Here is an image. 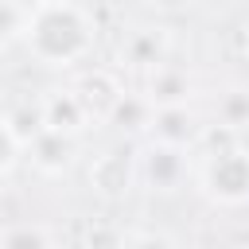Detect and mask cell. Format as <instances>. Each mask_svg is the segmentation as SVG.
<instances>
[{
  "instance_id": "cell-6",
  "label": "cell",
  "mask_w": 249,
  "mask_h": 249,
  "mask_svg": "<svg viewBox=\"0 0 249 249\" xmlns=\"http://www.w3.org/2000/svg\"><path fill=\"white\" fill-rule=\"evenodd\" d=\"M198 132H202V124L191 105H156L152 124H148V136L156 144H171V148H195Z\"/></svg>"
},
{
  "instance_id": "cell-5",
  "label": "cell",
  "mask_w": 249,
  "mask_h": 249,
  "mask_svg": "<svg viewBox=\"0 0 249 249\" xmlns=\"http://www.w3.org/2000/svg\"><path fill=\"white\" fill-rule=\"evenodd\" d=\"M23 152L31 156V163L43 175H66L82 156V136H70V132H58V128H39L27 140Z\"/></svg>"
},
{
  "instance_id": "cell-9",
  "label": "cell",
  "mask_w": 249,
  "mask_h": 249,
  "mask_svg": "<svg viewBox=\"0 0 249 249\" xmlns=\"http://www.w3.org/2000/svg\"><path fill=\"white\" fill-rule=\"evenodd\" d=\"M152 105H187L195 93V82L183 66L175 62H160L156 70H148V86H144Z\"/></svg>"
},
{
  "instance_id": "cell-3",
  "label": "cell",
  "mask_w": 249,
  "mask_h": 249,
  "mask_svg": "<svg viewBox=\"0 0 249 249\" xmlns=\"http://www.w3.org/2000/svg\"><path fill=\"white\" fill-rule=\"evenodd\" d=\"M191 148H171V144H148L140 156H136V171L140 179L148 183V191H160V195H171L187 183L191 175Z\"/></svg>"
},
{
  "instance_id": "cell-1",
  "label": "cell",
  "mask_w": 249,
  "mask_h": 249,
  "mask_svg": "<svg viewBox=\"0 0 249 249\" xmlns=\"http://www.w3.org/2000/svg\"><path fill=\"white\" fill-rule=\"evenodd\" d=\"M97 27L89 19V12L74 0H43L31 4V19H27V51L35 62L66 70L74 62H86L93 51Z\"/></svg>"
},
{
  "instance_id": "cell-4",
  "label": "cell",
  "mask_w": 249,
  "mask_h": 249,
  "mask_svg": "<svg viewBox=\"0 0 249 249\" xmlns=\"http://www.w3.org/2000/svg\"><path fill=\"white\" fill-rule=\"evenodd\" d=\"M136 179H140V171H136V156L128 148H105L89 163V187L105 202H121L136 187Z\"/></svg>"
},
{
  "instance_id": "cell-2",
  "label": "cell",
  "mask_w": 249,
  "mask_h": 249,
  "mask_svg": "<svg viewBox=\"0 0 249 249\" xmlns=\"http://www.w3.org/2000/svg\"><path fill=\"white\" fill-rule=\"evenodd\" d=\"M198 187L218 206H245L249 202V148L226 144L218 152H206L198 167Z\"/></svg>"
},
{
  "instance_id": "cell-13",
  "label": "cell",
  "mask_w": 249,
  "mask_h": 249,
  "mask_svg": "<svg viewBox=\"0 0 249 249\" xmlns=\"http://www.w3.org/2000/svg\"><path fill=\"white\" fill-rule=\"evenodd\" d=\"M214 113H218V124H226V128H233V132L249 128V86H230V89H222L218 101H214Z\"/></svg>"
},
{
  "instance_id": "cell-8",
  "label": "cell",
  "mask_w": 249,
  "mask_h": 249,
  "mask_svg": "<svg viewBox=\"0 0 249 249\" xmlns=\"http://www.w3.org/2000/svg\"><path fill=\"white\" fill-rule=\"evenodd\" d=\"M78 97L86 101V109L93 113V121H105L109 113H113V105L121 101V93H124V86H121V78L113 74V70H105V66H93V70H86L82 78H78Z\"/></svg>"
},
{
  "instance_id": "cell-15",
  "label": "cell",
  "mask_w": 249,
  "mask_h": 249,
  "mask_svg": "<svg viewBox=\"0 0 249 249\" xmlns=\"http://www.w3.org/2000/svg\"><path fill=\"white\" fill-rule=\"evenodd\" d=\"M19 156H23V140H19V132L12 128V121L0 117V179H8V175L16 171Z\"/></svg>"
},
{
  "instance_id": "cell-7",
  "label": "cell",
  "mask_w": 249,
  "mask_h": 249,
  "mask_svg": "<svg viewBox=\"0 0 249 249\" xmlns=\"http://www.w3.org/2000/svg\"><path fill=\"white\" fill-rule=\"evenodd\" d=\"M39 109H43V124H47V128H58V132H70V136H82V132L93 124V113L86 109V101L78 97L74 86H70V89H51V93H43Z\"/></svg>"
},
{
  "instance_id": "cell-19",
  "label": "cell",
  "mask_w": 249,
  "mask_h": 249,
  "mask_svg": "<svg viewBox=\"0 0 249 249\" xmlns=\"http://www.w3.org/2000/svg\"><path fill=\"white\" fill-rule=\"evenodd\" d=\"M237 51H241V54L249 58V19H245V23L237 27Z\"/></svg>"
},
{
  "instance_id": "cell-18",
  "label": "cell",
  "mask_w": 249,
  "mask_h": 249,
  "mask_svg": "<svg viewBox=\"0 0 249 249\" xmlns=\"http://www.w3.org/2000/svg\"><path fill=\"white\" fill-rule=\"evenodd\" d=\"M148 8H156V12H183V8H191V0H144Z\"/></svg>"
},
{
  "instance_id": "cell-11",
  "label": "cell",
  "mask_w": 249,
  "mask_h": 249,
  "mask_svg": "<svg viewBox=\"0 0 249 249\" xmlns=\"http://www.w3.org/2000/svg\"><path fill=\"white\" fill-rule=\"evenodd\" d=\"M152 113H156V105L148 101V93H121V101L113 105V113L105 117V124H117L121 132H148V124H152Z\"/></svg>"
},
{
  "instance_id": "cell-14",
  "label": "cell",
  "mask_w": 249,
  "mask_h": 249,
  "mask_svg": "<svg viewBox=\"0 0 249 249\" xmlns=\"http://www.w3.org/2000/svg\"><path fill=\"white\" fill-rule=\"evenodd\" d=\"M27 19H31V0H0V47L23 39Z\"/></svg>"
},
{
  "instance_id": "cell-20",
  "label": "cell",
  "mask_w": 249,
  "mask_h": 249,
  "mask_svg": "<svg viewBox=\"0 0 249 249\" xmlns=\"http://www.w3.org/2000/svg\"><path fill=\"white\" fill-rule=\"evenodd\" d=\"M31 4H43V0H31Z\"/></svg>"
},
{
  "instance_id": "cell-12",
  "label": "cell",
  "mask_w": 249,
  "mask_h": 249,
  "mask_svg": "<svg viewBox=\"0 0 249 249\" xmlns=\"http://www.w3.org/2000/svg\"><path fill=\"white\" fill-rule=\"evenodd\" d=\"M0 249H54V233L43 222H8L0 226Z\"/></svg>"
},
{
  "instance_id": "cell-17",
  "label": "cell",
  "mask_w": 249,
  "mask_h": 249,
  "mask_svg": "<svg viewBox=\"0 0 249 249\" xmlns=\"http://www.w3.org/2000/svg\"><path fill=\"white\" fill-rule=\"evenodd\" d=\"M8 121H12V128L19 132L23 148H27V140H31L39 128H47V124H43V109H39V105H35V109H16V113H8Z\"/></svg>"
},
{
  "instance_id": "cell-10",
  "label": "cell",
  "mask_w": 249,
  "mask_h": 249,
  "mask_svg": "<svg viewBox=\"0 0 249 249\" xmlns=\"http://www.w3.org/2000/svg\"><path fill=\"white\" fill-rule=\"evenodd\" d=\"M124 58L132 66H144V70H156L160 62H167V35H163V27H136V31H128Z\"/></svg>"
},
{
  "instance_id": "cell-16",
  "label": "cell",
  "mask_w": 249,
  "mask_h": 249,
  "mask_svg": "<svg viewBox=\"0 0 249 249\" xmlns=\"http://www.w3.org/2000/svg\"><path fill=\"white\" fill-rule=\"evenodd\" d=\"M117 249H179L167 233H156V230H132L117 241Z\"/></svg>"
}]
</instances>
